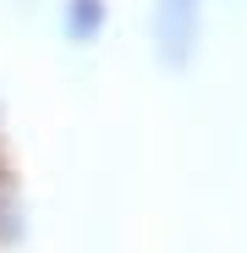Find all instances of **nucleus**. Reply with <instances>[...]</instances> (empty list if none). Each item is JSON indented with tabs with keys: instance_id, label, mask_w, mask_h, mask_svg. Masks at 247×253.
Here are the masks:
<instances>
[{
	"instance_id": "1",
	"label": "nucleus",
	"mask_w": 247,
	"mask_h": 253,
	"mask_svg": "<svg viewBox=\"0 0 247 253\" xmlns=\"http://www.w3.org/2000/svg\"><path fill=\"white\" fill-rule=\"evenodd\" d=\"M148 33H154V55L181 72L192 55H198V33H203V0H154V17H148Z\"/></svg>"
},
{
	"instance_id": "2",
	"label": "nucleus",
	"mask_w": 247,
	"mask_h": 253,
	"mask_svg": "<svg viewBox=\"0 0 247 253\" xmlns=\"http://www.w3.org/2000/svg\"><path fill=\"white\" fill-rule=\"evenodd\" d=\"M61 28H66V39H77V44H94L99 28H105V0H66L61 6Z\"/></svg>"
}]
</instances>
